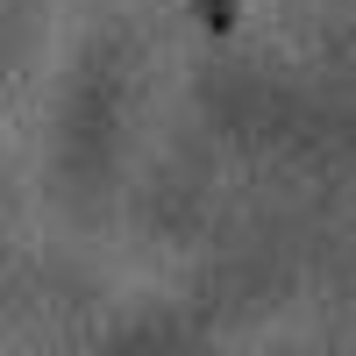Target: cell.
<instances>
[{
  "label": "cell",
  "mask_w": 356,
  "mask_h": 356,
  "mask_svg": "<svg viewBox=\"0 0 356 356\" xmlns=\"http://www.w3.org/2000/svg\"><path fill=\"white\" fill-rule=\"evenodd\" d=\"M186 8H193V22H200L214 43H228L235 29H243V0H186Z\"/></svg>",
  "instance_id": "1"
}]
</instances>
